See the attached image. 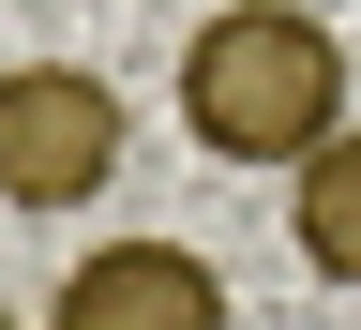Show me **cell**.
Returning <instances> with one entry per match:
<instances>
[{
  "mask_svg": "<svg viewBox=\"0 0 361 330\" xmlns=\"http://www.w3.org/2000/svg\"><path fill=\"white\" fill-rule=\"evenodd\" d=\"M180 135L226 165H301L346 135V45L301 0H211L180 45Z\"/></svg>",
  "mask_w": 361,
  "mask_h": 330,
  "instance_id": "1",
  "label": "cell"
},
{
  "mask_svg": "<svg viewBox=\"0 0 361 330\" xmlns=\"http://www.w3.org/2000/svg\"><path fill=\"white\" fill-rule=\"evenodd\" d=\"M121 151H135V120H121V90L90 61H16V75H0V196H16V210L106 196Z\"/></svg>",
  "mask_w": 361,
  "mask_h": 330,
  "instance_id": "2",
  "label": "cell"
},
{
  "mask_svg": "<svg viewBox=\"0 0 361 330\" xmlns=\"http://www.w3.org/2000/svg\"><path fill=\"white\" fill-rule=\"evenodd\" d=\"M45 330H226V286H211L196 241H106V255L61 270Z\"/></svg>",
  "mask_w": 361,
  "mask_h": 330,
  "instance_id": "3",
  "label": "cell"
},
{
  "mask_svg": "<svg viewBox=\"0 0 361 330\" xmlns=\"http://www.w3.org/2000/svg\"><path fill=\"white\" fill-rule=\"evenodd\" d=\"M286 241H301L316 286H361V120L331 135V151L286 165Z\"/></svg>",
  "mask_w": 361,
  "mask_h": 330,
  "instance_id": "4",
  "label": "cell"
},
{
  "mask_svg": "<svg viewBox=\"0 0 361 330\" xmlns=\"http://www.w3.org/2000/svg\"><path fill=\"white\" fill-rule=\"evenodd\" d=\"M0 330H16V315H0Z\"/></svg>",
  "mask_w": 361,
  "mask_h": 330,
  "instance_id": "5",
  "label": "cell"
}]
</instances>
